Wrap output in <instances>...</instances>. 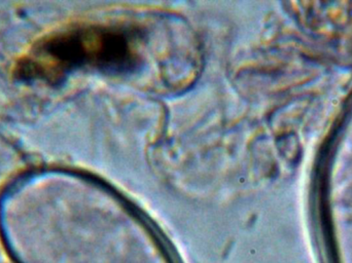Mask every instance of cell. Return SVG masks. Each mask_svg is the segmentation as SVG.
<instances>
[{
    "mask_svg": "<svg viewBox=\"0 0 352 263\" xmlns=\"http://www.w3.org/2000/svg\"><path fill=\"white\" fill-rule=\"evenodd\" d=\"M138 35L125 29L72 25L35 41L16 66L18 78L56 82L84 68L126 73L140 65Z\"/></svg>",
    "mask_w": 352,
    "mask_h": 263,
    "instance_id": "1",
    "label": "cell"
}]
</instances>
